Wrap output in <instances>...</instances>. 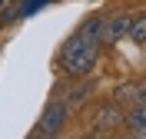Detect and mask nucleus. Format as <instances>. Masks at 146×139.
<instances>
[{"label":"nucleus","mask_w":146,"mask_h":139,"mask_svg":"<svg viewBox=\"0 0 146 139\" xmlns=\"http://www.w3.org/2000/svg\"><path fill=\"white\" fill-rule=\"evenodd\" d=\"M43 3H46V0H20L17 7H10L7 13H3V23H17L20 17H30V13H33V10H40Z\"/></svg>","instance_id":"7"},{"label":"nucleus","mask_w":146,"mask_h":139,"mask_svg":"<svg viewBox=\"0 0 146 139\" xmlns=\"http://www.w3.org/2000/svg\"><path fill=\"white\" fill-rule=\"evenodd\" d=\"M136 86H139V103H146V76L136 80Z\"/></svg>","instance_id":"10"},{"label":"nucleus","mask_w":146,"mask_h":139,"mask_svg":"<svg viewBox=\"0 0 146 139\" xmlns=\"http://www.w3.org/2000/svg\"><path fill=\"white\" fill-rule=\"evenodd\" d=\"M116 126H123V106H116V103L100 106V109L93 113V129H90V136H110Z\"/></svg>","instance_id":"4"},{"label":"nucleus","mask_w":146,"mask_h":139,"mask_svg":"<svg viewBox=\"0 0 146 139\" xmlns=\"http://www.w3.org/2000/svg\"><path fill=\"white\" fill-rule=\"evenodd\" d=\"M100 60V40L96 37H76L63 46V53H60V66H63V73L73 76V80H83V76H90V70L96 66Z\"/></svg>","instance_id":"1"},{"label":"nucleus","mask_w":146,"mask_h":139,"mask_svg":"<svg viewBox=\"0 0 146 139\" xmlns=\"http://www.w3.org/2000/svg\"><path fill=\"white\" fill-rule=\"evenodd\" d=\"M96 90V83H83V86H76V90H70V96H66V109H70V106H83V103H86V96H90V93Z\"/></svg>","instance_id":"8"},{"label":"nucleus","mask_w":146,"mask_h":139,"mask_svg":"<svg viewBox=\"0 0 146 139\" xmlns=\"http://www.w3.org/2000/svg\"><path fill=\"white\" fill-rule=\"evenodd\" d=\"M129 23H133V13H126V10H119V13H110V17H103L100 33H96L100 46H113V43H119V40L129 33Z\"/></svg>","instance_id":"2"},{"label":"nucleus","mask_w":146,"mask_h":139,"mask_svg":"<svg viewBox=\"0 0 146 139\" xmlns=\"http://www.w3.org/2000/svg\"><path fill=\"white\" fill-rule=\"evenodd\" d=\"M63 123H66V103H46V109L40 113L30 136H60Z\"/></svg>","instance_id":"3"},{"label":"nucleus","mask_w":146,"mask_h":139,"mask_svg":"<svg viewBox=\"0 0 146 139\" xmlns=\"http://www.w3.org/2000/svg\"><path fill=\"white\" fill-rule=\"evenodd\" d=\"M0 3H3V0H0Z\"/></svg>","instance_id":"11"},{"label":"nucleus","mask_w":146,"mask_h":139,"mask_svg":"<svg viewBox=\"0 0 146 139\" xmlns=\"http://www.w3.org/2000/svg\"><path fill=\"white\" fill-rule=\"evenodd\" d=\"M126 40H133V43H146V13L133 17V23H129V33H126Z\"/></svg>","instance_id":"9"},{"label":"nucleus","mask_w":146,"mask_h":139,"mask_svg":"<svg viewBox=\"0 0 146 139\" xmlns=\"http://www.w3.org/2000/svg\"><path fill=\"white\" fill-rule=\"evenodd\" d=\"M123 126L129 136L146 139V103H136V106H129V113H123Z\"/></svg>","instance_id":"5"},{"label":"nucleus","mask_w":146,"mask_h":139,"mask_svg":"<svg viewBox=\"0 0 146 139\" xmlns=\"http://www.w3.org/2000/svg\"><path fill=\"white\" fill-rule=\"evenodd\" d=\"M113 103L116 106H136L139 103V86L129 80V83H119L116 90H113Z\"/></svg>","instance_id":"6"}]
</instances>
